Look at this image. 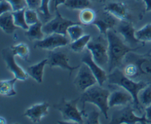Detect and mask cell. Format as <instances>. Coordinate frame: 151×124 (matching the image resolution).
Segmentation results:
<instances>
[{"mask_svg": "<svg viewBox=\"0 0 151 124\" xmlns=\"http://www.w3.org/2000/svg\"><path fill=\"white\" fill-rule=\"evenodd\" d=\"M108 81L109 84L119 86L121 88L131 93L134 99V106L141 112L142 105L141 104L139 99V94L142 90L144 89L148 85L147 83L142 81H136L132 78H128L124 74L123 71L119 69V67L116 68L109 73L108 75Z\"/></svg>", "mask_w": 151, "mask_h": 124, "instance_id": "obj_1", "label": "cell"}, {"mask_svg": "<svg viewBox=\"0 0 151 124\" xmlns=\"http://www.w3.org/2000/svg\"><path fill=\"white\" fill-rule=\"evenodd\" d=\"M109 42V72L119 67L128 53L134 52L138 48H132L122 41L114 31L109 30L106 34Z\"/></svg>", "mask_w": 151, "mask_h": 124, "instance_id": "obj_2", "label": "cell"}, {"mask_svg": "<svg viewBox=\"0 0 151 124\" xmlns=\"http://www.w3.org/2000/svg\"><path fill=\"white\" fill-rule=\"evenodd\" d=\"M110 94V92L108 89L103 88L102 86L99 84H95L83 92L82 95L80 97V100L82 102L83 108L86 103H92L97 106L105 118L108 119V112L110 108L109 105V97Z\"/></svg>", "mask_w": 151, "mask_h": 124, "instance_id": "obj_3", "label": "cell"}, {"mask_svg": "<svg viewBox=\"0 0 151 124\" xmlns=\"http://www.w3.org/2000/svg\"><path fill=\"white\" fill-rule=\"evenodd\" d=\"M101 35L91 39L86 48L90 50L94 61L101 67L109 65V42L107 37Z\"/></svg>", "mask_w": 151, "mask_h": 124, "instance_id": "obj_4", "label": "cell"}, {"mask_svg": "<svg viewBox=\"0 0 151 124\" xmlns=\"http://www.w3.org/2000/svg\"><path fill=\"white\" fill-rule=\"evenodd\" d=\"M80 97L72 100H66L63 98L58 104L55 106V108L61 113L62 117L65 120V122L58 123H83L82 116L83 112H81L78 109V103Z\"/></svg>", "mask_w": 151, "mask_h": 124, "instance_id": "obj_5", "label": "cell"}, {"mask_svg": "<svg viewBox=\"0 0 151 124\" xmlns=\"http://www.w3.org/2000/svg\"><path fill=\"white\" fill-rule=\"evenodd\" d=\"M124 60L135 63L138 69L137 78H141V81L151 84V54L137 55L131 52L126 55Z\"/></svg>", "mask_w": 151, "mask_h": 124, "instance_id": "obj_6", "label": "cell"}, {"mask_svg": "<svg viewBox=\"0 0 151 124\" xmlns=\"http://www.w3.org/2000/svg\"><path fill=\"white\" fill-rule=\"evenodd\" d=\"M110 123L113 124H135V123H151L147 119L145 113H143L141 117L137 116L134 114V110L130 105L119 110L115 111L112 115Z\"/></svg>", "mask_w": 151, "mask_h": 124, "instance_id": "obj_7", "label": "cell"}, {"mask_svg": "<svg viewBox=\"0 0 151 124\" xmlns=\"http://www.w3.org/2000/svg\"><path fill=\"white\" fill-rule=\"evenodd\" d=\"M55 13V16L54 19H52L51 20L46 22L43 25V32L47 35H50L52 33H58L67 36V30L69 27L77 23L69 19L63 18L59 13L58 10H56Z\"/></svg>", "mask_w": 151, "mask_h": 124, "instance_id": "obj_8", "label": "cell"}, {"mask_svg": "<svg viewBox=\"0 0 151 124\" xmlns=\"http://www.w3.org/2000/svg\"><path fill=\"white\" fill-rule=\"evenodd\" d=\"M74 84L78 90L83 92L87 89L98 83L97 78L88 65L83 63V64L80 66L78 75H76V78L74 81Z\"/></svg>", "mask_w": 151, "mask_h": 124, "instance_id": "obj_9", "label": "cell"}, {"mask_svg": "<svg viewBox=\"0 0 151 124\" xmlns=\"http://www.w3.org/2000/svg\"><path fill=\"white\" fill-rule=\"evenodd\" d=\"M69 39L66 35L58 33H52L48 35L46 38L37 41L34 47L37 49L52 51L59 47H65L69 44Z\"/></svg>", "mask_w": 151, "mask_h": 124, "instance_id": "obj_10", "label": "cell"}, {"mask_svg": "<svg viewBox=\"0 0 151 124\" xmlns=\"http://www.w3.org/2000/svg\"><path fill=\"white\" fill-rule=\"evenodd\" d=\"M1 56L4 61L5 62L7 69L14 75L15 78L19 81H24L28 78L27 71H24L15 61V54L12 50L11 47L3 49Z\"/></svg>", "mask_w": 151, "mask_h": 124, "instance_id": "obj_11", "label": "cell"}, {"mask_svg": "<svg viewBox=\"0 0 151 124\" xmlns=\"http://www.w3.org/2000/svg\"><path fill=\"white\" fill-rule=\"evenodd\" d=\"M48 65L51 68L59 67L61 69L69 70L70 75L75 69H79L81 65L78 66H71L69 63V58L65 53L62 51L52 50L49 53L48 57Z\"/></svg>", "mask_w": 151, "mask_h": 124, "instance_id": "obj_12", "label": "cell"}, {"mask_svg": "<svg viewBox=\"0 0 151 124\" xmlns=\"http://www.w3.org/2000/svg\"><path fill=\"white\" fill-rule=\"evenodd\" d=\"M81 60H82L83 63H86L88 67L92 71L93 74L97 78L99 85L103 86V84L106 81H108V75L106 74V71L94 61L92 58V55H91L89 50H88V49L84 50V51L83 52Z\"/></svg>", "mask_w": 151, "mask_h": 124, "instance_id": "obj_13", "label": "cell"}, {"mask_svg": "<svg viewBox=\"0 0 151 124\" xmlns=\"http://www.w3.org/2000/svg\"><path fill=\"white\" fill-rule=\"evenodd\" d=\"M116 18L111 13L105 10L104 12H101L97 15L95 21L92 25H95L98 28L101 35H106L108 31L113 29L116 25Z\"/></svg>", "mask_w": 151, "mask_h": 124, "instance_id": "obj_14", "label": "cell"}, {"mask_svg": "<svg viewBox=\"0 0 151 124\" xmlns=\"http://www.w3.org/2000/svg\"><path fill=\"white\" fill-rule=\"evenodd\" d=\"M116 30L124 38V41L128 46H135L140 43L136 37V30L132 22L130 21H122L118 25Z\"/></svg>", "mask_w": 151, "mask_h": 124, "instance_id": "obj_15", "label": "cell"}, {"mask_svg": "<svg viewBox=\"0 0 151 124\" xmlns=\"http://www.w3.org/2000/svg\"><path fill=\"white\" fill-rule=\"evenodd\" d=\"M50 104L47 102H42L36 103L26 109L24 115L29 118L32 122L39 123L44 117L47 116L49 113Z\"/></svg>", "mask_w": 151, "mask_h": 124, "instance_id": "obj_16", "label": "cell"}, {"mask_svg": "<svg viewBox=\"0 0 151 124\" xmlns=\"http://www.w3.org/2000/svg\"><path fill=\"white\" fill-rule=\"evenodd\" d=\"M134 102L131 93L122 88V89L115 90L112 92L109 97V107L118 106H126L129 103Z\"/></svg>", "mask_w": 151, "mask_h": 124, "instance_id": "obj_17", "label": "cell"}, {"mask_svg": "<svg viewBox=\"0 0 151 124\" xmlns=\"http://www.w3.org/2000/svg\"><path fill=\"white\" fill-rule=\"evenodd\" d=\"M104 10L109 12L116 19L121 21H130L131 16L130 14L126 4L123 2H111L105 7Z\"/></svg>", "mask_w": 151, "mask_h": 124, "instance_id": "obj_18", "label": "cell"}, {"mask_svg": "<svg viewBox=\"0 0 151 124\" xmlns=\"http://www.w3.org/2000/svg\"><path fill=\"white\" fill-rule=\"evenodd\" d=\"M48 64V59L45 58L38 63L32 65L27 69V72L28 75L30 76L32 79L35 80L38 84H42L43 76H44V67Z\"/></svg>", "mask_w": 151, "mask_h": 124, "instance_id": "obj_19", "label": "cell"}, {"mask_svg": "<svg viewBox=\"0 0 151 124\" xmlns=\"http://www.w3.org/2000/svg\"><path fill=\"white\" fill-rule=\"evenodd\" d=\"M0 27L7 34H12L19 28L14 23L13 12H6L0 14Z\"/></svg>", "mask_w": 151, "mask_h": 124, "instance_id": "obj_20", "label": "cell"}, {"mask_svg": "<svg viewBox=\"0 0 151 124\" xmlns=\"http://www.w3.org/2000/svg\"><path fill=\"white\" fill-rule=\"evenodd\" d=\"M43 24L39 21L34 25H30L24 34L29 41H39L44 38V32L42 30Z\"/></svg>", "mask_w": 151, "mask_h": 124, "instance_id": "obj_21", "label": "cell"}, {"mask_svg": "<svg viewBox=\"0 0 151 124\" xmlns=\"http://www.w3.org/2000/svg\"><path fill=\"white\" fill-rule=\"evenodd\" d=\"M18 79L16 78L10 80H1L0 82V93L2 96L11 97L16 94L15 90V84Z\"/></svg>", "mask_w": 151, "mask_h": 124, "instance_id": "obj_22", "label": "cell"}, {"mask_svg": "<svg viewBox=\"0 0 151 124\" xmlns=\"http://www.w3.org/2000/svg\"><path fill=\"white\" fill-rule=\"evenodd\" d=\"M91 35H83L82 37L77 39L76 41H72L69 45L71 50L75 53H83L86 47H87L88 42L91 41Z\"/></svg>", "mask_w": 151, "mask_h": 124, "instance_id": "obj_23", "label": "cell"}, {"mask_svg": "<svg viewBox=\"0 0 151 124\" xmlns=\"http://www.w3.org/2000/svg\"><path fill=\"white\" fill-rule=\"evenodd\" d=\"M96 17H97L96 13L89 7H86V8L81 10L79 14L80 21L84 25H89L94 23Z\"/></svg>", "mask_w": 151, "mask_h": 124, "instance_id": "obj_24", "label": "cell"}, {"mask_svg": "<svg viewBox=\"0 0 151 124\" xmlns=\"http://www.w3.org/2000/svg\"><path fill=\"white\" fill-rule=\"evenodd\" d=\"M12 50L15 56L20 57L22 60L27 61L29 56V47L24 43H19L11 47Z\"/></svg>", "mask_w": 151, "mask_h": 124, "instance_id": "obj_25", "label": "cell"}, {"mask_svg": "<svg viewBox=\"0 0 151 124\" xmlns=\"http://www.w3.org/2000/svg\"><path fill=\"white\" fill-rule=\"evenodd\" d=\"M50 0H42L39 8L37 10L38 16L42 18L43 20L46 22L51 20L52 18V15L50 9Z\"/></svg>", "mask_w": 151, "mask_h": 124, "instance_id": "obj_26", "label": "cell"}, {"mask_svg": "<svg viewBox=\"0 0 151 124\" xmlns=\"http://www.w3.org/2000/svg\"><path fill=\"white\" fill-rule=\"evenodd\" d=\"M26 9L17 10V11H13V19H14V23L18 27L22 28L24 30H27L29 28V25L27 24L25 20L24 13Z\"/></svg>", "mask_w": 151, "mask_h": 124, "instance_id": "obj_27", "label": "cell"}, {"mask_svg": "<svg viewBox=\"0 0 151 124\" xmlns=\"http://www.w3.org/2000/svg\"><path fill=\"white\" fill-rule=\"evenodd\" d=\"M70 10H83L91 5V0H66L64 4Z\"/></svg>", "mask_w": 151, "mask_h": 124, "instance_id": "obj_28", "label": "cell"}, {"mask_svg": "<svg viewBox=\"0 0 151 124\" xmlns=\"http://www.w3.org/2000/svg\"><path fill=\"white\" fill-rule=\"evenodd\" d=\"M136 37L140 42L151 41V24H147L142 28L136 30Z\"/></svg>", "mask_w": 151, "mask_h": 124, "instance_id": "obj_29", "label": "cell"}, {"mask_svg": "<svg viewBox=\"0 0 151 124\" xmlns=\"http://www.w3.org/2000/svg\"><path fill=\"white\" fill-rule=\"evenodd\" d=\"M67 34L71 41H75L84 35V30L79 24H75L69 27L67 30Z\"/></svg>", "mask_w": 151, "mask_h": 124, "instance_id": "obj_30", "label": "cell"}, {"mask_svg": "<svg viewBox=\"0 0 151 124\" xmlns=\"http://www.w3.org/2000/svg\"><path fill=\"white\" fill-rule=\"evenodd\" d=\"M125 66L123 68V72L127 77L132 79H136L138 76V69L137 65L131 61H125Z\"/></svg>", "mask_w": 151, "mask_h": 124, "instance_id": "obj_31", "label": "cell"}, {"mask_svg": "<svg viewBox=\"0 0 151 124\" xmlns=\"http://www.w3.org/2000/svg\"><path fill=\"white\" fill-rule=\"evenodd\" d=\"M139 99L142 106H147L151 104V84H148L144 89L140 92Z\"/></svg>", "mask_w": 151, "mask_h": 124, "instance_id": "obj_32", "label": "cell"}, {"mask_svg": "<svg viewBox=\"0 0 151 124\" xmlns=\"http://www.w3.org/2000/svg\"><path fill=\"white\" fill-rule=\"evenodd\" d=\"M24 16L27 24L29 26L34 25L40 21L38 11L36 10H33V9L27 8L25 10Z\"/></svg>", "mask_w": 151, "mask_h": 124, "instance_id": "obj_33", "label": "cell"}, {"mask_svg": "<svg viewBox=\"0 0 151 124\" xmlns=\"http://www.w3.org/2000/svg\"><path fill=\"white\" fill-rule=\"evenodd\" d=\"M10 3L13 8V11L26 9L27 7V3L26 0H7Z\"/></svg>", "mask_w": 151, "mask_h": 124, "instance_id": "obj_34", "label": "cell"}, {"mask_svg": "<svg viewBox=\"0 0 151 124\" xmlns=\"http://www.w3.org/2000/svg\"><path fill=\"white\" fill-rule=\"evenodd\" d=\"M86 123H100V121H99L100 113L97 111H92V112L86 115Z\"/></svg>", "mask_w": 151, "mask_h": 124, "instance_id": "obj_35", "label": "cell"}, {"mask_svg": "<svg viewBox=\"0 0 151 124\" xmlns=\"http://www.w3.org/2000/svg\"><path fill=\"white\" fill-rule=\"evenodd\" d=\"M6 12H13V8L7 0H1L0 2V14L6 13Z\"/></svg>", "mask_w": 151, "mask_h": 124, "instance_id": "obj_36", "label": "cell"}, {"mask_svg": "<svg viewBox=\"0 0 151 124\" xmlns=\"http://www.w3.org/2000/svg\"><path fill=\"white\" fill-rule=\"evenodd\" d=\"M66 0H50V9L51 13L56 11L58 8V6L61 4H64Z\"/></svg>", "mask_w": 151, "mask_h": 124, "instance_id": "obj_37", "label": "cell"}, {"mask_svg": "<svg viewBox=\"0 0 151 124\" xmlns=\"http://www.w3.org/2000/svg\"><path fill=\"white\" fill-rule=\"evenodd\" d=\"M27 3V7L33 10H38L41 4L42 0H26Z\"/></svg>", "mask_w": 151, "mask_h": 124, "instance_id": "obj_38", "label": "cell"}, {"mask_svg": "<svg viewBox=\"0 0 151 124\" xmlns=\"http://www.w3.org/2000/svg\"><path fill=\"white\" fill-rule=\"evenodd\" d=\"M145 116L147 118V119L149 120L151 122V104L146 106L145 112Z\"/></svg>", "mask_w": 151, "mask_h": 124, "instance_id": "obj_39", "label": "cell"}, {"mask_svg": "<svg viewBox=\"0 0 151 124\" xmlns=\"http://www.w3.org/2000/svg\"><path fill=\"white\" fill-rule=\"evenodd\" d=\"M145 4V12L151 11V0H142Z\"/></svg>", "mask_w": 151, "mask_h": 124, "instance_id": "obj_40", "label": "cell"}, {"mask_svg": "<svg viewBox=\"0 0 151 124\" xmlns=\"http://www.w3.org/2000/svg\"><path fill=\"white\" fill-rule=\"evenodd\" d=\"M91 1H100V0H91Z\"/></svg>", "mask_w": 151, "mask_h": 124, "instance_id": "obj_41", "label": "cell"}]
</instances>
